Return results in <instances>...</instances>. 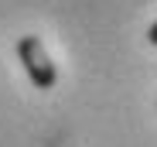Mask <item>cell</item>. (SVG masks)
Instances as JSON below:
<instances>
[{
    "instance_id": "cell-1",
    "label": "cell",
    "mask_w": 157,
    "mask_h": 147,
    "mask_svg": "<svg viewBox=\"0 0 157 147\" xmlns=\"http://www.w3.org/2000/svg\"><path fill=\"white\" fill-rule=\"evenodd\" d=\"M17 58H21L28 79H31L38 89H55L58 72H55V62L48 58V52H44V44H41L38 34H24V38L17 41Z\"/></svg>"
},
{
    "instance_id": "cell-2",
    "label": "cell",
    "mask_w": 157,
    "mask_h": 147,
    "mask_svg": "<svg viewBox=\"0 0 157 147\" xmlns=\"http://www.w3.org/2000/svg\"><path fill=\"white\" fill-rule=\"evenodd\" d=\"M147 41H150V44L157 48V21H154V24H150V28H147Z\"/></svg>"
}]
</instances>
